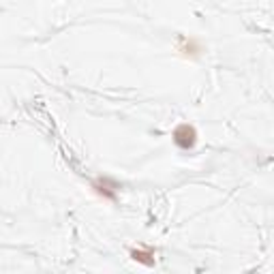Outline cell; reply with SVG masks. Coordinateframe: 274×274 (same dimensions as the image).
Wrapping results in <instances>:
<instances>
[{"instance_id": "cell-4", "label": "cell", "mask_w": 274, "mask_h": 274, "mask_svg": "<svg viewBox=\"0 0 274 274\" xmlns=\"http://www.w3.org/2000/svg\"><path fill=\"white\" fill-rule=\"evenodd\" d=\"M131 257H133L135 261L139 263H144V266H152L155 263V251H150V249H135V251H131Z\"/></svg>"}, {"instance_id": "cell-3", "label": "cell", "mask_w": 274, "mask_h": 274, "mask_svg": "<svg viewBox=\"0 0 274 274\" xmlns=\"http://www.w3.org/2000/svg\"><path fill=\"white\" fill-rule=\"evenodd\" d=\"M178 52H182L185 56H197L201 52V47L199 43L195 41V39H185V37H180V47H178Z\"/></svg>"}, {"instance_id": "cell-1", "label": "cell", "mask_w": 274, "mask_h": 274, "mask_svg": "<svg viewBox=\"0 0 274 274\" xmlns=\"http://www.w3.org/2000/svg\"><path fill=\"white\" fill-rule=\"evenodd\" d=\"M195 141H197V131H195V127H191V125H180V127H176V131H174V144H176L180 150H191L193 146H195Z\"/></svg>"}, {"instance_id": "cell-2", "label": "cell", "mask_w": 274, "mask_h": 274, "mask_svg": "<svg viewBox=\"0 0 274 274\" xmlns=\"http://www.w3.org/2000/svg\"><path fill=\"white\" fill-rule=\"evenodd\" d=\"M93 189L99 193V195H103L105 199H116V189L118 185L114 180H109V178H99L93 182Z\"/></svg>"}]
</instances>
